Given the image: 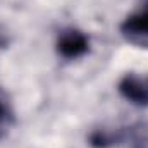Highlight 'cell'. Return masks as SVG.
<instances>
[{"label": "cell", "instance_id": "cell-4", "mask_svg": "<svg viewBox=\"0 0 148 148\" xmlns=\"http://www.w3.org/2000/svg\"><path fill=\"white\" fill-rule=\"evenodd\" d=\"M117 141L126 143L127 148H148V122H136L129 126Z\"/></svg>", "mask_w": 148, "mask_h": 148}, {"label": "cell", "instance_id": "cell-5", "mask_svg": "<svg viewBox=\"0 0 148 148\" xmlns=\"http://www.w3.org/2000/svg\"><path fill=\"white\" fill-rule=\"evenodd\" d=\"M14 124H16V115H14L10 97L5 90L0 88V140H3L9 134Z\"/></svg>", "mask_w": 148, "mask_h": 148}, {"label": "cell", "instance_id": "cell-3", "mask_svg": "<svg viewBox=\"0 0 148 148\" xmlns=\"http://www.w3.org/2000/svg\"><path fill=\"white\" fill-rule=\"evenodd\" d=\"M121 33L129 43L148 48V12L129 16L121 24Z\"/></svg>", "mask_w": 148, "mask_h": 148}, {"label": "cell", "instance_id": "cell-1", "mask_svg": "<svg viewBox=\"0 0 148 148\" xmlns=\"http://www.w3.org/2000/svg\"><path fill=\"white\" fill-rule=\"evenodd\" d=\"M119 91L134 105H148V76L126 74L119 83Z\"/></svg>", "mask_w": 148, "mask_h": 148}, {"label": "cell", "instance_id": "cell-2", "mask_svg": "<svg viewBox=\"0 0 148 148\" xmlns=\"http://www.w3.org/2000/svg\"><path fill=\"white\" fill-rule=\"evenodd\" d=\"M90 41L84 33L77 29H66L57 40V52L64 59H77L88 52Z\"/></svg>", "mask_w": 148, "mask_h": 148}]
</instances>
